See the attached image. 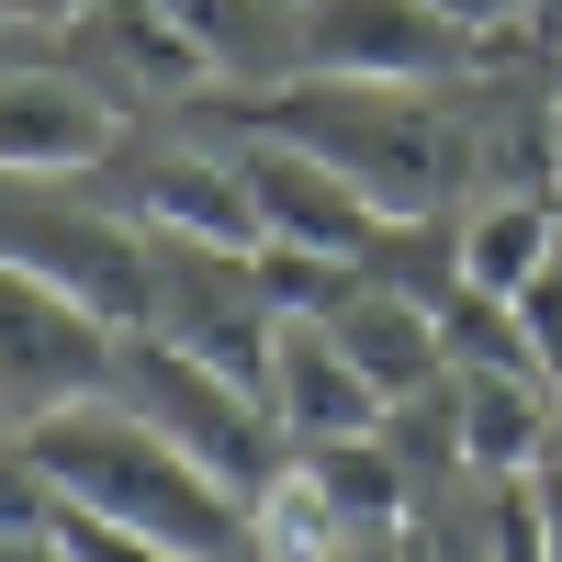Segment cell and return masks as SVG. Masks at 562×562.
<instances>
[{"instance_id": "cell-23", "label": "cell", "mask_w": 562, "mask_h": 562, "mask_svg": "<svg viewBox=\"0 0 562 562\" xmlns=\"http://www.w3.org/2000/svg\"><path fill=\"white\" fill-rule=\"evenodd\" d=\"M518 45H540V57H562V0H529V12H518Z\"/></svg>"}, {"instance_id": "cell-19", "label": "cell", "mask_w": 562, "mask_h": 562, "mask_svg": "<svg viewBox=\"0 0 562 562\" xmlns=\"http://www.w3.org/2000/svg\"><path fill=\"white\" fill-rule=\"evenodd\" d=\"M34 529H57V484L34 473L23 439H0V540H34Z\"/></svg>"}, {"instance_id": "cell-7", "label": "cell", "mask_w": 562, "mask_h": 562, "mask_svg": "<svg viewBox=\"0 0 562 562\" xmlns=\"http://www.w3.org/2000/svg\"><path fill=\"white\" fill-rule=\"evenodd\" d=\"M147 326L180 338L192 360L259 383L270 371V338H281V304L259 281V248H203V237H158V293H147Z\"/></svg>"}, {"instance_id": "cell-16", "label": "cell", "mask_w": 562, "mask_h": 562, "mask_svg": "<svg viewBox=\"0 0 562 562\" xmlns=\"http://www.w3.org/2000/svg\"><path fill=\"white\" fill-rule=\"evenodd\" d=\"M214 57V90H270V79H304V0H158Z\"/></svg>"}, {"instance_id": "cell-24", "label": "cell", "mask_w": 562, "mask_h": 562, "mask_svg": "<svg viewBox=\"0 0 562 562\" xmlns=\"http://www.w3.org/2000/svg\"><path fill=\"white\" fill-rule=\"evenodd\" d=\"M57 12H79V0H12V23H57Z\"/></svg>"}, {"instance_id": "cell-6", "label": "cell", "mask_w": 562, "mask_h": 562, "mask_svg": "<svg viewBox=\"0 0 562 562\" xmlns=\"http://www.w3.org/2000/svg\"><path fill=\"white\" fill-rule=\"evenodd\" d=\"M203 135H225V147H237L270 248H326V259H360V270H371V248L394 237V214L371 203L338 158H315L304 135H270V124H203Z\"/></svg>"}, {"instance_id": "cell-25", "label": "cell", "mask_w": 562, "mask_h": 562, "mask_svg": "<svg viewBox=\"0 0 562 562\" xmlns=\"http://www.w3.org/2000/svg\"><path fill=\"white\" fill-rule=\"evenodd\" d=\"M551 169H562V102H551Z\"/></svg>"}, {"instance_id": "cell-10", "label": "cell", "mask_w": 562, "mask_h": 562, "mask_svg": "<svg viewBox=\"0 0 562 562\" xmlns=\"http://www.w3.org/2000/svg\"><path fill=\"white\" fill-rule=\"evenodd\" d=\"M90 192H102L113 214H135L147 237H203V248H270L259 237V203H248V169H237V147H124L90 169Z\"/></svg>"}, {"instance_id": "cell-1", "label": "cell", "mask_w": 562, "mask_h": 562, "mask_svg": "<svg viewBox=\"0 0 562 562\" xmlns=\"http://www.w3.org/2000/svg\"><path fill=\"white\" fill-rule=\"evenodd\" d=\"M180 124H270L304 135L315 158H338L383 214H461L484 192V147L461 113V79L416 90V79H270V90H203Z\"/></svg>"}, {"instance_id": "cell-20", "label": "cell", "mask_w": 562, "mask_h": 562, "mask_svg": "<svg viewBox=\"0 0 562 562\" xmlns=\"http://www.w3.org/2000/svg\"><path fill=\"white\" fill-rule=\"evenodd\" d=\"M518 315H529V338H540V371H551V394H562V270L540 281V293H529Z\"/></svg>"}, {"instance_id": "cell-13", "label": "cell", "mask_w": 562, "mask_h": 562, "mask_svg": "<svg viewBox=\"0 0 562 562\" xmlns=\"http://www.w3.org/2000/svg\"><path fill=\"white\" fill-rule=\"evenodd\" d=\"M450 428L461 473H529L540 439L562 428V394L540 360H450Z\"/></svg>"}, {"instance_id": "cell-22", "label": "cell", "mask_w": 562, "mask_h": 562, "mask_svg": "<svg viewBox=\"0 0 562 562\" xmlns=\"http://www.w3.org/2000/svg\"><path fill=\"white\" fill-rule=\"evenodd\" d=\"M439 12H450V23H473V34H518L529 0H439Z\"/></svg>"}, {"instance_id": "cell-21", "label": "cell", "mask_w": 562, "mask_h": 562, "mask_svg": "<svg viewBox=\"0 0 562 562\" xmlns=\"http://www.w3.org/2000/svg\"><path fill=\"white\" fill-rule=\"evenodd\" d=\"M529 495H540V529H551V562H562V428H551L540 461H529Z\"/></svg>"}, {"instance_id": "cell-14", "label": "cell", "mask_w": 562, "mask_h": 562, "mask_svg": "<svg viewBox=\"0 0 562 562\" xmlns=\"http://www.w3.org/2000/svg\"><path fill=\"white\" fill-rule=\"evenodd\" d=\"M450 248H461V281H473V293L529 304L562 270V192H473L450 214Z\"/></svg>"}, {"instance_id": "cell-3", "label": "cell", "mask_w": 562, "mask_h": 562, "mask_svg": "<svg viewBox=\"0 0 562 562\" xmlns=\"http://www.w3.org/2000/svg\"><path fill=\"white\" fill-rule=\"evenodd\" d=\"M0 259H23L34 281L79 293L102 326H147L158 293V237L135 214H113L102 192H68L45 169H0Z\"/></svg>"}, {"instance_id": "cell-17", "label": "cell", "mask_w": 562, "mask_h": 562, "mask_svg": "<svg viewBox=\"0 0 562 562\" xmlns=\"http://www.w3.org/2000/svg\"><path fill=\"white\" fill-rule=\"evenodd\" d=\"M360 529L338 518V495L315 484V461L293 450L270 484H248V562H349Z\"/></svg>"}, {"instance_id": "cell-12", "label": "cell", "mask_w": 562, "mask_h": 562, "mask_svg": "<svg viewBox=\"0 0 562 562\" xmlns=\"http://www.w3.org/2000/svg\"><path fill=\"white\" fill-rule=\"evenodd\" d=\"M259 394L281 416V439L293 450H326V439H371L383 428V383L326 338V315H281V338H270V371H259Z\"/></svg>"}, {"instance_id": "cell-26", "label": "cell", "mask_w": 562, "mask_h": 562, "mask_svg": "<svg viewBox=\"0 0 562 562\" xmlns=\"http://www.w3.org/2000/svg\"><path fill=\"white\" fill-rule=\"evenodd\" d=\"M0 23H12V0H0Z\"/></svg>"}, {"instance_id": "cell-18", "label": "cell", "mask_w": 562, "mask_h": 562, "mask_svg": "<svg viewBox=\"0 0 562 562\" xmlns=\"http://www.w3.org/2000/svg\"><path fill=\"white\" fill-rule=\"evenodd\" d=\"M57 551H68V562H192V551H169V540H147V529L102 518V506H68V495H57Z\"/></svg>"}, {"instance_id": "cell-15", "label": "cell", "mask_w": 562, "mask_h": 562, "mask_svg": "<svg viewBox=\"0 0 562 562\" xmlns=\"http://www.w3.org/2000/svg\"><path fill=\"white\" fill-rule=\"evenodd\" d=\"M326 338H338L371 383H383V405L405 394H428L439 371H450V338H439V304L428 293H405V281H360V293L326 315Z\"/></svg>"}, {"instance_id": "cell-8", "label": "cell", "mask_w": 562, "mask_h": 562, "mask_svg": "<svg viewBox=\"0 0 562 562\" xmlns=\"http://www.w3.org/2000/svg\"><path fill=\"white\" fill-rule=\"evenodd\" d=\"M113 338L124 326H102L79 293H57V281H34L23 259H0V416H45V405H79L113 383Z\"/></svg>"}, {"instance_id": "cell-2", "label": "cell", "mask_w": 562, "mask_h": 562, "mask_svg": "<svg viewBox=\"0 0 562 562\" xmlns=\"http://www.w3.org/2000/svg\"><path fill=\"white\" fill-rule=\"evenodd\" d=\"M12 439L34 450V473L57 484L68 506H102V518L147 529V540L192 551V562H248V495L225 484L214 461H192L180 439H158L124 394L45 405V416H23Z\"/></svg>"}, {"instance_id": "cell-9", "label": "cell", "mask_w": 562, "mask_h": 562, "mask_svg": "<svg viewBox=\"0 0 562 562\" xmlns=\"http://www.w3.org/2000/svg\"><path fill=\"white\" fill-rule=\"evenodd\" d=\"M495 57V34L450 23L439 0H304V68L315 79H473Z\"/></svg>"}, {"instance_id": "cell-4", "label": "cell", "mask_w": 562, "mask_h": 562, "mask_svg": "<svg viewBox=\"0 0 562 562\" xmlns=\"http://www.w3.org/2000/svg\"><path fill=\"white\" fill-rule=\"evenodd\" d=\"M102 394H124L158 439H180L192 461H214L237 495L270 484L281 461H293V439H281L270 394L237 383V371H214V360H192L180 338H158V326H124V338H113V383H102Z\"/></svg>"}, {"instance_id": "cell-11", "label": "cell", "mask_w": 562, "mask_h": 562, "mask_svg": "<svg viewBox=\"0 0 562 562\" xmlns=\"http://www.w3.org/2000/svg\"><path fill=\"white\" fill-rule=\"evenodd\" d=\"M124 113L90 79H68L23 23H0V169H45V180H90L124 147Z\"/></svg>"}, {"instance_id": "cell-5", "label": "cell", "mask_w": 562, "mask_h": 562, "mask_svg": "<svg viewBox=\"0 0 562 562\" xmlns=\"http://www.w3.org/2000/svg\"><path fill=\"white\" fill-rule=\"evenodd\" d=\"M23 34H34L68 79H90L124 124H147V113H192L203 90H214V57L158 12V0H79V12L23 23Z\"/></svg>"}]
</instances>
